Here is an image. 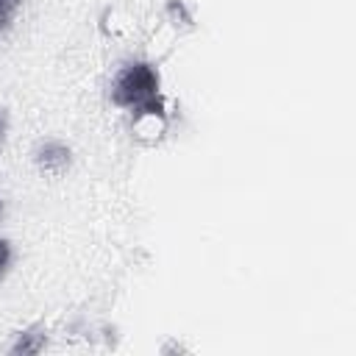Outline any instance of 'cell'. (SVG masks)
Instances as JSON below:
<instances>
[{"label": "cell", "mask_w": 356, "mask_h": 356, "mask_svg": "<svg viewBox=\"0 0 356 356\" xmlns=\"http://www.w3.org/2000/svg\"><path fill=\"white\" fill-rule=\"evenodd\" d=\"M161 92V72L156 67V61L145 58V61H128L111 81L108 86V97L117 108H128L134 111L136 106L147 103L150 97H156Z\"/></svg>", "instance_id": "6da1fadb"}, {"label": "cell", "mask_w": 356, "mask_h": 356, "mask_svg": "<svg viewBox=\"0 0 356 356\" xmlns=\"http://www.w3.org/2000/svg\"><path fill=\"white\" fill-rule=\"evenodd\" d=\"M167 131H170V103L161 92L131 111V136H134V142L150 147V145H159L167 136Z\"/></svg>", "instance_id": "7a4b0ae2"}, {"label": "cell", "mask_w": 356, "mask_h": 356, "mask_svg": "<svg viewBox=\"0 0 356 356\" xmlns=\"http://www.w3.org/2000/svg\"><path fill=\"white\" fill-rule=\"evenodd\" d=\"M33 164L42 172L58 175V172L70 170V164H72V147L67 142H61V139H42L33 147Z\"/></svg>", "instance_id": "3957f363"}, {"label": "cell", "mask_w": 356, "mask_h": 356, "mask_svg": "<svg viewBox=\"0 0 356 356\" xmlns=\"http://www.w3.org/2000/svg\"><path fill=\"white\" fill-rule=\"evenodd\" d=\"M47 348V325L44 323H31L22 331L14 334V342L8 345V353L14 356H36Z\"/></svg>", "instance_id": "277c9868"}, {"label": "cell", "mask_w": 356, "mask_h": 356, "mask_svg": "<svg viewBox=\"0 0 356 356\" xmlns=\"http://www.w3.org/2000/svg\"><path fill=\"white\" fill-rule=\"evenodd\" d=\"M175 36L192 31L197 22H195V8L189 6V0H167L164 3V22Z\"/></svg>", "instance_id": "5b68a950"}, {"label": "cell", "mask_w": 356, "mask_h": 356, "mask_svg": "<svg viewBox=\"0 0 356 356\" xmlns=\"http://www.w3.org/2000/svg\"><path fill=\"white\" fill-rule=\"evenodd\" d=\"M97 28L106 39H125L134 25H131V17L122 8H106L97 19Z\"/></svg>", "instance_id": "8992f818"}, {"label": "cell", "mask_w": 356, "mask_h": 356, "mask_svg": "<svg viewBox=\"0 0 356 356\" xmlns=\"http://www.w3.org/2000/svg\"><path fill=\"white\" fill-rule=\"evenodd\" d=\"M19 8H22V0H0V31L14 22Z\"/></svg>", "instance_id": "52a82bcc"}, {"label": "cell", "mask_w": 356, "mask_h": 356, "mask_svg": "<svg viewBox=\"0 0 356 356\" xmlns=\"http://www.w3.org/2000/svg\"><path fill=\"white\" fill-rule=\"evenodd\" d=\"M11 261H14V248H11V242H8V239H3V236H0V278L8 273Z\"/></svg>", "instance_id": "ba28073f"}, {"label": "cell", "mask_w": 356, "mask_h": 356, "mask_svg": "<svg viewBox=\"0 0 356 356\" xmlns=\"http://www.w3.org/2000/svg\"><path fill=\"white\" fill-rule=\"evenodd\" d=\"M159 353H189V348L186 345H181V342H175V339H170V342H164L161 348H159Z\"/></svg>", "instance_id": "9c48e42d"}, {"label": "cell", "mask_w": 356, "mask_h": 356, "mask_svg": "<svg viewBox=\"0 0 356 356\" xmlns=\"http://www.w3.org/2000/svg\"><path fill=\"white\" fill-rule=\"evenodd\" d=\"M6 134H8V114H6V108H0V147L6 142Z\"/></svg>", "instance_id": "30bf717a"}, {"label": "cell", "mask_w": 356, "mask_h": 356, "mask_svg": "<svg viewBox=\"0 0 356 356\" xmlns=\"http://www.w3.org/2000/svg\"><path fill=\"white\" fill-rule=\"evenodd\" d=\"M3 214H6V203H3V197H0V220H3Z\"/></svg>", "instance_id": "8fae6325"}]
</instances>
